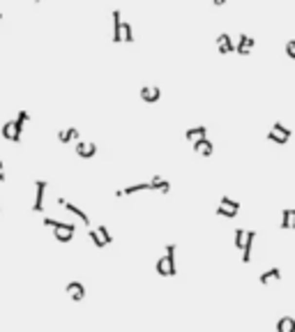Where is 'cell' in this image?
<instances>
[{"instance_id": "22", "label": "cell", "mask_w": 295, "mask_h": 332, "mask_svg": "<svg viewBox=\"0 0 295 332\" xmlns=\"http://www.w3.org/2000/svg\"><path fill=\"white\" fill-rule=\"evenodd\" d=\"M95 231H97V236H99V240L104 242V247H109V245H111V242H113L111 231H109V228H106V226H97Z\"/></svg>"}, {"instance_id": "32", "label": "cell", "mask_w": 295, "mask_h": 332, "mask_svg": "<svg viewBox=\"0 0 295 332\" xmlns=\"http://www.w3.org/2000/svg\"><path fill=\"white\" fill-rule=\"evenodd\" d=\"M0 18H2V14H0Z\"/></svg>"}, {"instance_id": "24", "label": "cell", "mask_w": 295, "mask_h": 332, "mask_svg": "<svg viewBox=\"0 0 295 332\" xmlns=\"http://www.w3.org/2000/svg\"><path fill=\"white\" fill-rule=\"evenodd\" d=\"M0 136H2V139H7V141H12V136H14V123H12V120H7V123L2 125Z\"/></svg>"}, {"instance_id": "27", "label": "cell", "mask_w": 295, "mask_h": 332, "mask_svg": "<svg viewBox=\"0 0 295 332\" xmlns=\"http://www.w3.org/2000/svg\"><path fill=\"white\" fill-rule=\"evenodd\" d=\"M88 238L92 240V245H95L97 249H104V242L99 240V236H97V231H95V228H88Z\"/></svg>"}, {"instance_id": "19", "label": "cell", "mask_w": 295, "mask_h": 332, "mask_svg": "<svg viewBox=\"0 0 295 332\" xmlns=\"http://www.w3.org/2000/svg\"><path fill=\"white\" fill-rule=\"evenodd\" d=\"M277 332H295V318L293 316H281L277 321Z\"/></svg>"}, {"instance_id": "29", "label": "cell", "mask_w": 295, "mask_h": 332, "mask_svg": "<svg viewBox=\"0 0 295 332\" xmlns=\"http://www.w3.org/2000/svg\"><path fill=\"white\" fill-rule=\"evenodd\" d=\"M286 55L291 58V60H295V39H288V44H286Z\"/></svg>"}, {"instance_id": "9", "label": "cell", "mask_w": 295, "mask_h": 332, "mask_svg": "<svg viewBox=\"0 0 295 332\" xmlns=\"http://www.w3.org/2000/svg\"><path fill=\"white\" fill-rule=\"evenodd\" d=\"M159 97H162V90L157 86H143L141 88V99L146 102V104H155L159 102Z\"/></svg>"}, {"instance_id": "10", "label": "cell", "mask_w": 295, "mask_h": 332, "mask_svg": "<svg viewBox=\"0 0 295 332\" xmlns=\"http://www.w3.org/2000/svg\"><path fill=\"white\" fill-rule=\"evenodd\" d=\"M65 289H67V295H70L74 302H81V300L86 297V286H83L81 281H70Z\"/></svg>"}, {"instance_id": "26", "label": "cell", "mask_w": 295, "mask_h": 332, "mask_svg": "<svg viewBox=\"0 0 295 332\" xmlns=\"http://www.w3.org/2000/svg\"><path fill=\"white\" fill-rule=\"evenodd\" d=\"M235 240H233V247L235 249H238V252H240V249H242V240H244V228H235Z\"/></svg>"}, {"instance_id": "13", "label": "cell", "mask_w": 295, "mask_h": 332, "mask_svg": "<svg viewBox=\"0 0 295 332\" xmlns=\"http://www.w3.org/2000/svg\"><path fill=\"white\" fill-rule=\"evenodd\" d=\"M148 187H150V192H159V194H168V192H171V183H168V180H164V178H159V175H155V178L148 183Z\"/></svg>"}, {"instance_id": "1", "label": "cell", "mask_w": 295, "mask_h": 332, "mask_svg": "<svg viewBox=\"0 0 295 332\" xmlns=\"http://www.w3.org/2000/svg\"><path fill=\"white\" fill-rule=\"evenodd\" d=\"M44 226L53 228V240L60 242V245H67L74 240V233H76V226L74 224H65V221H58V219L46 217L44 219Z\"/></svg>"}, {"instance_id": "14", "label": "cell", "mask_w": 295, "mask_h": 332, "mask_svg": "<svg viewBox=\"0 0 295 332\" xmlns=\"http://www.w3.org/2000/svg\"><path fill=\"white\" fill-rule=\"evenodd\" d=\"M217 51L221 53V55H231V53H233V39H231V35L221 33V35L217 37Z\"/></svg>"}, {"instance_id": "30", "label": "cell", "mask_w": 295, "mask_h": 332, "mask_svg": "<svg viewBox=\"0 0 295 332\" xmlns=\"http://www.w3.org/2000/svg\"><path fill=\"white\" fill-rule=\"evenodd\" d=\"M2 180H5V173H0V183H2Z\"/></svg>"}, {"instance_id": "5", "label": "cell", "mask_w": 295, "mask_h": 332, "mask_svg": "<svg viewBox=\"0 0 295 332\" xmlns=\"http://www.w3.org/2000/svg\"><path fill=\"white\" fill-rule=\"evenodd\" d=\"M74 152H76L81 159H92L97 155V146L95 143H86V141H76Z\"/></svg>"}, {"instance_id": "7", "label": "cell", "mask_w": 295, "mask_h": 332, "mask_svg": "<svg viewBox=\"0 0 295 332\" xmlns=\"http://www.w3.org/2000/svg\"><path fill=\"white\" fill-rule=\"evenodd\" d=\"M44 194H46V180H35V203H33V212H42L44 210Z\"/></svg>"}, {"instance_id": "16", "label": "cell", "mask_w": 295, "mask_h": 332, "mask_svg": "<svg viewBox=\"0 0 295 332\" xmlns=\"http://www.w3.org/2000/svg\"><path fill=\"white\" fill-rule=\"evenodd\" d=\"M184 139L189 141V143H196L201 139H208V129L205 127H191V129L184 131Z\"/></svg>"}, {"instance_id": "15", "label": "cell", "mask_w": 295, "mask_h": 332, "mask_svg": "<svg viewBox=\"0 0 295 332\" xmlns=\"http://www.w3.org/2000/svg\"><path fill=\"white\" fill-rule=\"evenodd\" d=\"M281 279V270L279 268H270V270H265V272H260L258 275V284H270V281H279Z\"/></svg>"}, {"instance_id": "17", "label": "cell", "mask_w": 295, "mask_h": 332, "mask_svg": "<svg viewBox=\"0 0 295 332\" xmlns=\"http://www.w3.org/2000/svg\"><path fill=\"white\" fill-rule=\"evenodd\" d=\"M58 141H60V143H72V141H78V129H76V127L60 129V131H58Z\"/></svg>"}, {"instance_id": "20", "label": "cell", "mask_w": 295, "mask_h": 332, "mask_svg": "<svg viewBox=\"0 0 295 332\" xmlns=\"http://www.w3.org/2000/svg\"><path fill=\"white\" fill-rule=\"evenodd\" d=\"M293 226H295V210L286 208L284 215H281V228H284V231H291Z\"/></svg>"}, {"instance_id": "4", "label": "cell", "mask_w": 295, "mask_h": 332, "mask_svg": "<svg viewBox=\"0 0 295 332\" xmlns=\"http://www.w3.org/2000/svg\"><path fill=\"white\" fill-rule=\"evenodd\" d=\"M254 240H256V231H244V240H242V263L252 261V249H254Z\"/></svg>"}, {"instance_id": "28", "label": "cell", "mask_w": 295, "mask_h": 332, "mask_svg": "<svg viewBox=\"0 0 295 332\" xmlns=\"http://www.w3.org/2000/svg\"><path fill=\"white\" fill-rule=\"evenodd\" d=\"M268 139L272 141V143H277V146H286V143H288V139H284V136H279V134H275V131H272V129H270Z\"/></svg>"}, {"instance_id": "18", "label": "cell", "mask_w": 295, "mask_h": 332, "mask_svg": "<svg viewBox=\"0 0 295 332\" xmlns=\"http://www.w3.org/2000/svg\"><path fill=\"white\" fill-rule=\"evenodd\" d=\"M113 42H120V26H122V14H120V9H113Z\"/></svg>"}, {"instance_id": "8", "label": "cell", "mask_w": 295, "mask_h": 332, "mask_svg": "<svg viewBox=\"0 0 295 332\" xmlns=\"http://www.w3.org/2000/svg\"><path fill=\"white\" fill-rule=\"evenodd\" d=\"M254 37L249 35H240V39H238V44H233V51L235 53H240V55H249L254 49Z\"/></svg>"}, {"instance_id": "11", "label": "cell", "mask_w": 295, "mask_h": 332, "mask_svg": "<svg viewBox=\"0 0 295 332\" xmlns=\"http://www.w3.org/2000/svg\"><path fill=\"white\" fill-rule=\"evenodd\" d=\"M175 249H178V247H175L173 242H168V245L164 247V258H166V263H168V272H171V277H175V275H178V265H175Z\"/></svg>"}, {"instance_id": "23", "label": "cell", "mask_w": 295, "mask_h": 332, "mask_svg": "<svg viewBox=\"0 0 295 332\" xmlns=\"http://www.w3.org/2000/svg\"><path fill=\"white\" fill-rule=\"evenodd\" d=\"M272 131H275V134H279V136H284V139H291V136H293V129H288L286 125H281V123L272 125Z\"/></svg>"}, {"instance_id": "31", "label": "cell", "mask_w": 295, "mask_h": 332, "mask_svg": "<svg viewBox=\"0 0 295 332\" xmlns=\"http://www.w3.org/2000/svg\"><path fill=\"white\" fill-rule=\"evenodd\" d=\"M2 166H5V164H2V162H0V173H2Z\"/></svg>"}, {"instance_id": "6", "label": "cell", "mask_w": 295, "mask_h": 332, "mask_svg": "<svg viewBox=\"0 0 295 332\" xmlns=\"http://www.w3.org/2000/svg\"><path fill=\"white\" fill-rule=\"evenodd\" d=\"M58 205H62V208L67 210V212H72L74 217H78L81 221H83V224H88V226H90V217H88V215H86V212H83L81 208H76L74 203H70L67 199H62V196H58Z\"/></svg>"}, {"instance_id": "21", "label": "cell", "mask_w": 295, "mask_h": 332, "mask_svg": "<svg viewBox=\"0 0 295 332\" xmlns=\"http://www.w3.org/2000/svg\"><path fill=\"white\" fill-rule=\"evenodd\" d=\"M120 42H127V44L134 42V30H131L129 21H122V26H120Z\"/></svg>"}, {"instance_id": "25", "label": "cell", "mask_w": 295, "mask_h": 332, "mask_svg": "<svg viewBox=\"0 0 295 332\" xmlns=\"http://www.w3.org/2000/svg\"><path fill=\"white\" fill-rule=\"evenodd\" d=\"M157 272H159V277H171V272H168V263H166L164 256L157 261Z\"/></svg>"}, {"instance_id": "2", "label": "cell", "mask_w": 295, "mask_h": 332, "mask_svg": "<svg viewBox=\"0 0 295 332\" xmlns=\"http://www.w3.org/2000/svg\"><path fill=\"white\" fill-rule=\"evenodd\" d=\"M217 212L219 217H228V219H235L238 217V212H240V203L238 201H233L231 196H221V201H219V205H217Z\"/></svg>"}, {"instance_id": "3", "label": "cell", "mask_w": 295, "mask_h": 332, "mask_svg": "<svg viewBox=\"0 0 295 332\" xmlns=\"http://www.w3.org/2000/svg\"><path fill=\"white\" fill-rule=\"evenodd\" d=\"M28 120H30V113H28V111H18V118L12 120V123H14V136H12V143H18V141H21V134H23V127H26Z\"/></svg>"}, {"instance_id": "12", "label": "cell", "mask_w": 295, "mask_h": 332, "mask_svg": "<svg viewBox=\"0 0 295 332\" xmlns=\"http://www.w3.org/2000/svg\"><path fill=\"white\" fill-rule=\"evenodd\" d=\"M194 152L201 155V157H210L212 152H215V146H212V141L210 139H201L194 143Z\"/></svg>"}]
</instances>
